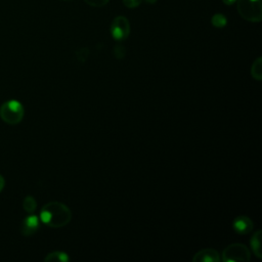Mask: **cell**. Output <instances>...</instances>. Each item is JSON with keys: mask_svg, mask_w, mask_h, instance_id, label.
I'll list each match as a JSON object with an SVG mask.
<instances>
[{"mask_svg": "<svg viewBox=\"0 0 262 262\" xmlns=\"http://www.w3.org/2000/svg\"><path fill=\"white\" fill-rule=\"evenodd\" d=\"M41 221L49 227L60 228L68 225L72 219V211L60 202H49L40 211Z\"/></svg>", "mask_w": 262, "mask_h": 262, "instance_id": "1", "label": "cell"}, {"mask_svg": "<svg viewBox=\"0 0 262 262\" xmlns=\"http://www.w3.org/2000/svg\"><path fill=\"white\" fill-rule=\"evenodd\" d=\"M236 8L239 15L251 23H259L262 19L261 0H236Z\"/></svg>", "mask_w": 262, "mask_h": 262, "instance_id": "2", "label": "cell"}, {"mask_svg": "<svg viewBox=\"0 0 262 262\" xmlns=\"http://www.w3.org/2000/svg\"><path fill=\"white\" fill-rule=\"evenodd\" d=\"M25 110L23 104L14 99L5 101L0 106V117L2 121L9 125H16L20 123L24 118Z\"/></svg>", "mask_w": 262, "mask_h": 262, "instance_id": "3", "label": "cell"}, {"mask_svg": "<svg viewBox=\"0 0 262 262\" xmlns=\"http://www.w3.org/2000/svg\"><path fill=\"white\" fill-rule=\"evenodd\" d=\"M251 252L247 246L239 243L228 245L222 252L221 260L223 262H249Z\"/></svg>", "mask_w": 262, "mask_h": 262, "instance_id": "4", "label": "cell"}, {"mask_svg": "<svg viewBox=\"0 0 262 262\" xmlns=\"http://www.w3.org/2000/svg\"><path fill=\"white\" fill-rule=\"evenodd\" d=\"M111 34L117 41L125 40L130 34L129 20L123 15L115 17L111 25Z\"/></svg>", "mask_w": 262, "mask_h": 262, "instance_id": "5", "label": "cell"}, {"mask_svg": "<svg viewBox=\"0 0 262 262\" xmlns=\"http://www.w3.org/2000/svg\"><path fill=\"white\" fill-rule=\"evenodd\" d=\"M221 260L220 254L218 251L212 248H205L196 252L193 257V262H219Z\"/></svg>", "mask_w": 262, "mask_h": 262, "instance_id": "6", "label": "cell"}, {"mask_svg": "<svg viewBox=\"0 0 262 262\" xmlns=\"http://www.w3.org/2000/svg\"><path fill=\"white\" fill-rule=\"evenodd\" d=\"M39 218L36 215L27 216L20 224V232L25 236H31L38 231Z\"/></svg>", "mask_w": 262, "mask_h": 262, "instance_id": "7", "label": "cell"}, {"mask_svg": "<svg viewBox=\"0 0 262 262\" xmlns=\"http://www.w3.org/2000/svg\"><path fill=\"white\" fill-rule=\"evenodd\" d=\"M232 227L235 232L239 234H247L253 230L254 224H253V221L248 216L242 215L234 218Z\"/></svg>", "mask_w": 262, "mask_h": 262, "instance_id": "8", "label": "cell"}, {"mask_svg": "<svg viewBox=\"0 0 262 262\" xmlns=\"http://www.w3.org/2000/svg\"><path fill=\"white\" fill-rule=\"evenodd\" d=\"M261 237H262V231L260 229H258L252 236L251 241H250V245H251V249L254 253V255L261 259L262 258V250H261Z\"/></svg>", "mask_w": 262, "mask_h": 262, "instance_id": "9", "label": "cell"}, {"mask_svg": "<svg viewBox=\"0 0 262 262\" xmlns=\"http://www.w3.org/2000/svg\"><path fill=\"white\" fill-rule=\"evenodd\" d=\"M70 260L69 255L62 251H54L48 253L44 258L45 262H68Z\"/></svg>", "mask_w": 262, "mask_h": 262, "instance_id": "10", "label": "cell"}, {"mask_svg": "<svg viewBox=\"0 0 262 262\" xmlns=\"http://www.w3.org/2000/svg\"><path fill=\"white\" fill-rule=\"evenodd\" d=\"M251 76L257 81L262 80V57L261 56L257 57L252 63Z\"/></svg>", "mask_w": 262, "mask_h": 262, "instance_id": "11", "label": "cell"}, {"mask_svg": "<svg viewBox=\"0 0 262 262\" xmlns=\"http://www.w3.org/2000/svg\"><path fill=\"white\" fill-rule=\"evenodd\" d=\"M23 208L26 212H28L30 214L34 213L37 208V202H36L35 198L32 195H27L23 201Z\"/></svg>", "mask_w": 262, "mask_h": 262, "instance_id": "12", "label": "cell"}, {"mask_svg": "<svg viewBox=\"0 0 262 262\" xmlns=\"http://www.w3.org/2000/svg\"><path fill=\"white\" fill-rule=\"evenodd\" d=\"M211 23L212 25L215 27V28H218V29H221L223 27H225L226 23H227V19L226 17L222 14V13H216L212 16L211 18Z\"/></svg>", "mask_w": 262, "mask_h": 262, "instance_id": "13", "label": "cell"}, {"mask_svg": "<svg viewBox=\"0 0 262 262\" xmlns=\"http://www.w3.org/2000/svg\"><path fill=\"white\" fill-rule=\"evenodd\" d=\"M113 54L117 59H122L125 57L126 54V49L124 46L118 44L113 48Z\"/></svg>", "mask_w": 262, "mask_h": 262, "instance_id": "14", "label": "cell"}, {"mask_svg": "<svg viewBox=\"0 0 262 262\" xmlns=\"http://www.w3.org/2000/svg\"><path fill=\"white\" fill-rule=\"evenodd\" d=\"M88 5L94 7H102L108 3L110 0H84Z\"/></svg>", "mask_w": 262, "mask_h": 262, "instance_id": "15", "label": "cell"}, {"mask_svg": "<svg viewBox=\"0 0 262 262\" xmlns=\"http://www.w3.org/2000/svg\"><path fill=\"white\" fill-rule=\"evenodd\" d=\"M76 56H77V58H78L80 61L83 62V61L87 58V56H88V50H87V48H81L79 51H77Z\"/></svg>", "mask_w": 262, "mask_h": 262, "instance_id": "16", "label": "cell"}, {"mask_svg": "<svg viewBox=\"0 0 262 262\" xmlns=\"http://www.w3.org/2000/svg\"><path fill=\"white\" fill-rule=\"evenodd\" d=\"M142 0H123V3L128 8H135L140 5Z\"/></svg>", "mask_w": 262, "mask_h": 262, "instance_id": "17", "label": "cell"}, {"mask_svg": "<svg viewBox=\"0 0 262 262\" xmlns=\"http://www.w3.org/2000/svg\"><path fill=\"white\" fill-rule=\"evenodd\" d=\"M4 185H5V180H4V177L0 174V191L4 188Z\"/></svg>", "mask_w": 262, "mask_h": 262, "instance_id": "18", "label": "cell"}, {"mask_svg": "<svg viewBox=\"0 0 262 262\" xmlns=\"http://www.w3.org/2000/svg\"><path fill=\"white\" fill-rule=\"evenodd\" d=\"M222 2H223L225 5H231V4L235 3L236 0H222Z\"/></svg>", "mask_w": 262, "mask_h": 262, "instance_id": "19", "label": "cell"}, {"mask_svg": "<svg viewBox=\"0 0 262 262\" xmlns=\"http://www.w3.org/2000/svg\"><path fill=\"white\" fill-rule=\"evenodd\" d=\"M144 1L147 2V3H149V4H154V3L157 2V0H144Z\"/></svg>", "mask_w": 262, "mask_h": 262, "instance_id": "20", "label": "cell"}, {"mask_svg": "<svg viewBox=\"0 0 262 262\" xmlns=\"http://www.w3.org/2000/svg\"><path fill=\"white\" fill-rule=\"evenodd\" d=\"M62 1H70V0H62Z\"/></svg>", "mask_w": 262, "mask_h": 262, "instance_id": "21", "label": "cell"}]
</instances>
